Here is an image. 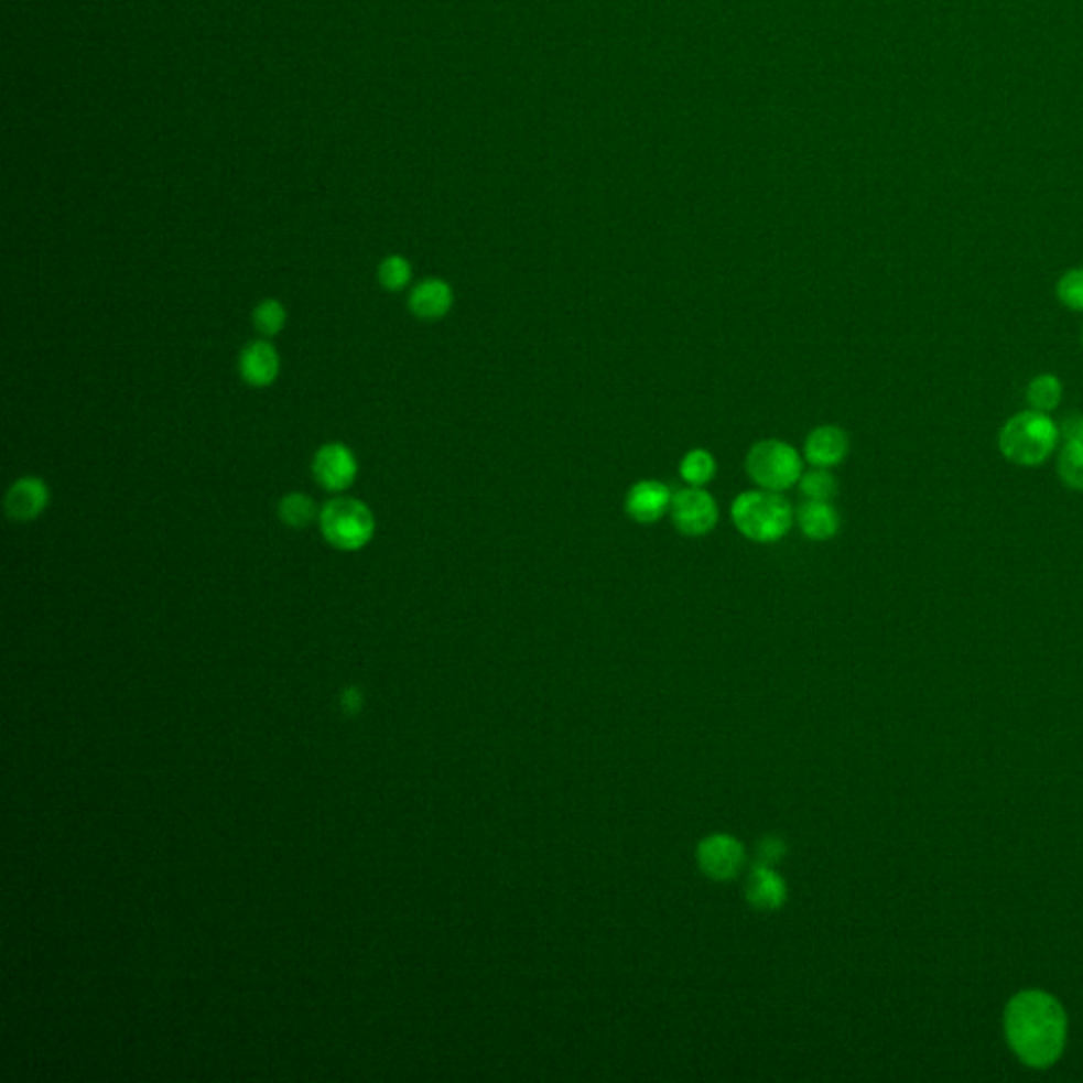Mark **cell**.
Listing matches in <instances>:
<instances>
[{
  "mask_svg": "<svg viewBox=\"0 0 1083 1083\" xmlns=\"http://www.w3.org/2000/svg\"><path fill=\"white\" fill-rule=\"evenodd\" d=\"M1005 1031L1014 1052L1031 1066H1050L1066 1039V1016L1054 997L1041 990L1016 995L1005 1011Z\"/></svg>",
  "mask_w": 1083,
  "mask_h": 1083,
  "instance_id": "cell-1",
  "label": "cell"
},
{
  "mask_svg": "<svg viewBox=\"0 0 1083 1083\" xmlns=\"http://www.w3.org/2000/svg\"><path fill=\"white\" fill-rule=\"evenodd\" d=\"M1060 443L1058 423L1039 411H1020L999 430V451L1014 466L1037 468L1057 451Z\"/></svg>",
  "mask_w": 1083,
  "mask_h": 1083,
  "instance_id": "cell-2",
  "label": "cell"
},
{
  "mask_svg": "<svg viewBox=\"0 0 1083 1083\" xmlns=\"http://www.w3.org/2000/svg\"><path fill=\"white\" fill-rule=\"evenodd\" d=\"M730 517L740 533L758 544H770L792 529L793 510L790 502L768 489H751L737 496L730 508Z\"/></svg>",
  "mask_w": 1083,
  "mask_h": 1083,
  "instance_id": "cell-3",
  "label": "cell"
},
{
  "mask_svg": "<svg viewBox=\"0 0 1083 1083\" xmlns=\"http://www.w3.org/2000/svg\"><path fill=\"white\" fill-rule=\"evenodd\" d=\"M317 521L326 542L345 553L365 549L375 533L372 510L356 498H335L324 503Z\"/></svg>",
  "mask_w": 1083,
  "mask_h": 1083,
  "instance_id": "cell-4",
  "label": "cell"
},
{
  "mask_svg": "<svg viewBox=\"0 0 1083 1083\" xmlns=\"http://www.w3.org/2000/svg\"><path fill=\"white\" fill-rule=\"evenodd\" d=\"M745 468L760 489L777 494H783L786 489L793 487L804 473L802 455L792 445L777 438L756 443L747 453Z\"/></svg>",
  "mask_w": 1083,
  "mask_h": 1083,
  "instance_id": "cell-5",
  "label": "cell"
},
{
  "mask_svg": "<svg viewBox=\"0 0 1083 1083\" xmlns=\"http://www.w3.org/2000/svg\"><path fill=\"white\" fill-rule=\"evenodd\" d=\"M669 515L678 531L690 538L707 535L717 526V517H719L714 496L703 487H690V485L686 489L673 494Z\"/></svg>",
  "mask_w": 1083,
  "mask_h": 1083,
  "instance_id": "cell-6",
  "label": "cell"
},
{
  "mask_svg": "<svg viewBox=\"0 0 1083 1083\" xmlns=\"http://www.w3.org/2000/svg\"><path fill=\"white\" fill-rule=\"evenodd\" d=\"M312 470L324 489L344 491L358 475V462L344 443H328L316 451Z\"/></svg>",
  "mask_w": 1083,
  "mask_h": 1083,
  "instance_id": "cell-7",
  "label": "cell"
},
{
  "mask_svg": "<svg viewBox=\"0 0 1083 1083\" xmlns=\"http://www.w3.org/2000/svg\"><path fill=\"white\" fill-rule=\"evenodd\" d=\"M673 491L661 480H639L627 494V515L643 526L657 523L671 510Z\"/></svg>",
  "mask_w": 1083,
  "mask_h": 1083,
  "instance_id": "cell-8",
  "label": "cell"
},
{
  "mask_svg": "<svg viewBox=\"0 0 1083 1083\" xmlns=\"http://www.w3.org/2000/svg\"><path fill=\"white\" fill-rule=\"evenodd\" d=\"M50 506V487L39 476H22L15 480L7 496L4 510L13 521H34Z\"/></svg>",
  "mask_w": 1083,
  "mask_h": 1083,
  "instance_id": "cell-9",
  "label": "cell"
},
{
  "mask_svg": "<svg viewBox=\"0 0 1083 1083\" xmlns=\"http://www.w3.org/2000/svg\"><path fill=\"white\" fill-rule=\"evenodd\" d=\"M239 375L252 388H267L280 375V356L267 342H250L239 354Z\"/></svg>",
  "mask_w": 1083,
  "mask_h": 1083,
  "instance_id": "cell-10",
  "label": "cell"
},
{
  "mask_svg": "<svg viewBox=\"0 0 1083 1083\" xmlns=\"http://www.w3.org/2000/svg\"><path fill=\"white\" fill-rule=\"evenodd\" d=\"M848 453V436L838 425H820L804 441V457L815 468H834Z\"/></svg>",
  "mask_w": 1083,
  "mask_h": 1083,
  "instance_id": "cell-11",
  "label": "cell"
},
{
  "mask_svg": "<svg viewBox=\"0 0 1083 1083\" xmlns=\"http://www.w3.org/2000/svg\"><path fill=\"white\" fill-rule=\"evenodd\" d=\"M698 864L715 880H728L739 873L743 846L730 836H712L698 848Z\"/></svg>",
  "mask_w": 1083,
  "mask_h": 1083,
  "instance_id": "cell-12",
  "label": "cell"
},
{
  "mask_svg": "<svg viewBox=\"0 0 1083 1083\" xmlns=\"http://www.w3.org/2000/svg\"><path fill=\"white\" fill-rule=\"evenodd\" d=\"M453 307V289L441 278H427L409 294V310L420 320H441Z\"/></svg>",
  "mask_w": 1083,
  "mask_h": 1083,
  "instance_id": "cell-13",
  "label": "cell"
},
{
  "mask_svg": "<svg viewBox=\"0 0 1083 1083\" xmlns=\"http://www.w3.org/2000/svg\"><path fill=\"white\" fill-rule=\"evenodd\" d=\"M795 521L802 533L815 542L832 540L841 529L838 510L832 506V502H821V500H806L800 503L795 510Z\"/></svg>",
  "mask_w": 1083,
  "mask_h": 1083,
  "instance_id": "cell-14",
  "label": "cell"
},
{
  "mask_svg": "<svg viewBox=\"0 0 1083 1083\" xmlns=\"http://www.w3.org/2000/svg\"><path fill=\"white\" fill-rule=\"evenodd\" d=\"M747 898L762 910H772L783 903L786 899V885L783 880L768 868L767 864H760L747 882Z\"/></svg>",
  "mask_w": 1083,
  "mask_h": 1083,
  "instance_id": "cell-15",
  "label": "cell"
},
{
  "mask_svg": "<svg viewBox=\"0 0 1083 1083\" xmlns=\"http://www.w3.org/2000/svg\"><path fill=\"white\" fill-rule=\"evenodd\" d=\"M1062 397H1064L1062 381L1052 372L1037 375L1027 386V404H1029V409L1039 411V413L1050 415L1052 411H1057L1060 402H1062Z\"/></svg>",
  "mask_w": 1083,
  "mask_h": 1083,
  "instance_id": "cell-16",
  "label": "cell"
},
{
  "mask_svg": "<svg viewBox=\"0 0 1083 1083\" xmlns=\"http://www.w3.org/2000/svg\"><path fill=\"white\" fill-rule=\"evenodd\" d=\"M1058 476L1064 487L1083 491V441H1066L1058 453Z\"/></svg>",
  "mask_w": 1083,
  "mask_h": 1083,
  "instance_id": "cell-17",
  "label": "cell"
},
{
  "mask_svg": "<svg viewBox=\"0 0 1083 1083\" xmlns=\"http://www.w3.org/2000/svg\"><path fill=\"white\" fill-rule=\"evenodd\" d=\"M278 512L282 523L294 529L307 528L317 517L316 502L301 491H292L289 496H284L280 500Z\"/></svg>",
  "mask_w": 1083,
  "mask_h": 1083,
  "instance_id": "cell-18",
  "label": "cell"
},
{
  "mask_svg": "<svg viewBox=\"0 0 1083 1083\" xmlns=\"http://www.w3.org/2000/svg\"><path fill=\"white\" fill-rule=\"evenodd\" d=\"M715 457L705 450L687 451L680 462V476L690 487H705L715 476Z\"/></svg>",
  "mask_w": 1083,
  "mask_h": 1083,
  "instance_id": "cell-19",
  "label": "cell"
},
{
  "mask_svg": "<svg viewBox=\"0 0 1083 1083\" xmlns=\"http://www.w3.org/2000/svg\"><path fill=\"white\" fill-rule=\"evenodd\" d=\"M800 491L806 496V500H821V502H832L834 496L838 494V483L830 468H815L809 473H802L800 480Z\"/></svg>",
  "mask_w": 1083,
  "mask_h": 1083,
  "instance_id": "cell-20",
  "label": "cell"
},
{
  "mask_svg": "<svg viewBox=\"0 0 1083 1083\" xmlns=\"http://www.w3.org/2000/svg\"><path fill=\"white\" fill-rule=\"evenodd\" d=\"M286 320H289L286 307L278 299H264L252 312V322L263 337L280 335L282 328L286 326Z\"/></svg>",
  "mask_w": 1083,
  "mask_h": 1083,
  "instance_id": "cell-21",
  "label": "cell"
},
{
  "mask_svg": "<svg viewBox=\"0 0 1083 1083\" xmlns=\"http://www.w3.org/2000/svg\"><path fill=\"white\" fill-rule=\"evenodd\" d=\"M379 284L386 289V291L398 292L404 291L411 282V275H413V269H411V263L400 257V254H392V257H386L381 264H379Z\"/></svg>",
  "mask_w": 1083,
  "mask_h": 1083,
  "instance_id": "cell-22",
  "label": "cell"
},
{
  "mask_svg": "<svg viewBox=\"0 0 1083 1083\" xmlns=\"http://www.w3.org/2000/svg\"><path fill=\"white\" fill-rule=\"evenodd\" d=\"M1057 296L1066 310L1083 312V267L1069 269L1060 275L1057 284Z\"/></svg>",
  "mask_w": 1083,
  "mask_h": 1083,
  "instance_id": "cell-23",
  "label": "cell"
},
{
  "mask_svg": "<svg viewBox=\"0 0 1083 1083\" xmlns=\"http://www.w3.org/2000/svg\"><path fill=\"white\" fill-rule=\"evenodd\" d=\"M1060 438L1066 441H1083V415L1082 413H1069L1062 422L1058 423Z\"/></svg>",
  "mask_w": 1083,
  "mask_h": 1083,
  "instance_id": "cell-24",
  "label": "cell"
},
{
  "mask_svg": "<svg viewBox=\"0 0 1083 1083\" xmlns=\"http://www.w3.org/2000/svg\"><path fill=\"white\" fill-rule=\"evenodd\" d=\"M762 853H765V859H767L765 864L768 866L770 862H775V859H777V857L783 853V846L777 845L775 841H767V843L762 845Z\"/></svg>",
  "mask_w": 1083,
  "mask_h": 1083,
  "instance_id": "cell-25",
  "label": "cell"
},
{
  "mask_svg": "<svg viewBox=\"0 0 1083 1083\" xmlns=\"http://www.w3.org/2000/svg\"><path fill=\"white\" fill-rule=\"evenodd\" d=\"M1082 339H1083V333H1082Z\"/></svg>",
  "mask_w": 1083,
  "mask_h": 1083,
  "instance_id": "cell-26",
  "label": "cell"
}]
</instances>
